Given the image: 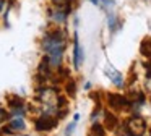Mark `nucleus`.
<instances>
[{
	"label": "nucleus",
	"instance_id": "nucleus-1",
	"mask_svg": "<svg viewBox=\"0 0 151 136\" xmlns=\"http://www.w3.org/2000/svg\"><path fill=\"white\" fill-rule=\"evenodd\" d=\"M67 45V39H65V32L60 31V29H55L52 32H47L42 39V49L47 54V58H49L50 67H60L62 63V55L63 50H65Z\"/></svg>",
	"mask_w": 151,
	"mask_h": 136
},
{
	"label": "nucleus",
	"instance_id": "nucleus-2",
	"mask_svg": "<svg viewBox=\"0 0 151 136\" xmlns=\"http://www.w3.org/2000/svg\"><path fill=\"white\" fill-rule=\"evenodd\" d=\"M127 128V135H132V136H141L145 131H146V122H145L141 117L138 115H133L130 120L127 122L125 125Z\"/></svg>",
	"mask_w": 151,
	"mask_h": 136
},
{
	"label": "nucleus",
	"instance_id": "nucleus-3",
	"mask_svg": "<svg viewBox=\"0 0 151 136\" xmlns=\"http://www.w3.org/2000/svg\"><path fill=\"white\" fill-rule=\"evenodd\" d=\"M107 104L112 110H124L125 107L130 105V100L125 96H119V94H107Z\"/></svg>",
	"mask_w": 151,
	"mask_h": 136
},
{
	"label": "nucleus",
	"instance_id": "nucleus-4",
	"mask_svg": "<svg viewBox=\"0 0 151 136\" xmlns=\"http://www.w3.org/2000/svg\"><path fill=\"white\" fill-rule=\"evenodd\" d=\"M34 126H36L37 131H49V130H52L57 126V118H52L50 115H46V113H44L42 117H39V118L34 122Z\"/></svg>",
	"mask_w": 151,
	"mask_h": 136
},
{
	"label": "nucleus",
	"instance_id": "nucleus-5",
	"mask_svg": "<svg viewBox=\"0 0 151 136\" xmlns=\"http://www.w3.org/2000/svg\"><path fill=\"white\" fill-rule=\"evenodd\" d=\"M81 62H83V50H81V45H80V37H78V32H73V65L75 68L78 70L81 67Z\"/></svg>",
	"mask_w": 151,
	"mask_h": 136
},
{
	"label": "nucleus",
	"instance_id": "nucleus-6",
	"mask_svg": "<svg viewBox=\"0 0 151 136\" xmlns=\"http://www.w3.org/2000/svg\"><path fill=\"white\" fill-rule=\"evenodd\" d=\"M106 73H107V76L111 78V81H112V83H114L117 87H124V78H122V73H119L115 68H111V67H107Z\"/></svg>",
	"mask_w": 151,
	"mask_h": 136
},
{
	"label": "nucleus",
	"instance_id": "nucleus-7",
	"mask_svg": "<svg viewBox=\"0 0 151 136\" xmlns=\"http://www.w3.org/2000/svg\"><path fill=\"white\" fill-rule=\"evenodd\" d=\"M104 125L107 130H117V125H119V120L114 113L111 112H106L104 113Z\"/></svg>",
	"mask_w": 151,
	"mask_h": 136
},
{
	"label": "nucleus",
	"instance_id": "nucleus-8",
	"mask_svg": "<svg viewBox=\"0 0 151 136\" xmlns=\"http://www.w3.org/2000/svg\"><path fill=\"white\" fill-rule=\"evenodd\" d=\"M8 126H10L13 131H23V130L26 128V125H24V120L21 118V117H15V118L12 120L10 123H8Z\"/></svg>",
	"mask_w": 151,
	"mask_h": 136
},
{
	"label": "nucleus",
	"instance_id": "nucleus-9",
	"mask_svg": "<svg viewBox=\"0 0 151 136\" xmlns=\"http://www.w3.org/2000/svg\"><path fill=\"white\" fill-rule=\"evenodd\" d=\"M140 52H141V55H143V57L151 58V39L150 37H146V39H143V41H141Z\"/></svg>",
	"mask_w": 151,
	"mask_h": 136
},
{
	"label": "nucleus",
	"instance_id": "nucleus-10",
	"mask_svg": "<svg viewBox=\"0 0 151 136\" xmlns=\"http://www.w3.org/2000/svg\"><path fill=\"white\" fill-rule=\"evenodd\" d=\"M104 135H106V126H104V123H99V122L93 123L91 131H89V136H104Z\"/></svg>",
	"mask_w": 151,
	"mask_h": 136
},
{
	"label": "nucleus",
	"instance_id": "nucleus-11",
	"mask_svg": "<svg viewBox=\"0 0 151 136\" xmlns=\"http://www.w3.org/2000/svg\"><path fill=\"white\" fill-rule=\"evenodd\" d=\"M107 19H109V29L114 32L115 29H117V16H115L114 13L109 11V13H107Z\"/></svg>",
	"mask_w": 151,
	"mask_h": 136
},
{
	"label": "nucleus",
	"instance_id": "nucleus-12",
	"mask_svg": "<svg viewBox=\"0 0 151 136\" xmlns=\"http://www.w3.org/2000/svg\"><path fill=\"white\" fill-rule=\"evenodd\" d=\"M67 94H68L70 97H73L75 96V92H76V84H75V81L73 79H68V83H67Z\"/></svg>",
	"mask_w": 151,
	"mask_h": 136
},
{
	"label": "nucleus",
	"instance_id": "nucleus-13",
	"mask_svg": "<svg viewBox=\"0 0 151 136\" xmlns=\"http://www.w3.org/2000/svg\"><path fill=\"white\" fill-rule=\"evenodd\" d=\"M8 104H10V107L13 109V107H23V99L21 97H10L8 99Z\"/></svg>",
	"mask_w": 151,
	"mask_h": 136
},
{
	"label": "nucleus",
	"instance_id": "nucleus-14",
	"mask_svg": "<svg viewBox=\"0 0 151 136\" xmlns=\"http://www.w3.org/2000/svg\"><path fill=\"white\" fill-rule=\"evenodd\" d=\"M10 113H12V115H15V117H21L24 113V109H23V107H13Z\"/></svg>",
	"mask_w": 151,
	"mask_h": 136
},
{
	"label": "nucleus",
	"instance_id": "nucleus-15",
	"mask_svg": "<svg viewBox=\"0 0 151 136\" xmlns=\"http://www.w3.org/2000/svg\"><path fill=\"white\" fill-rule=\"evenodd\" d=\"M75 126H76V123H75V122H73V123H70V125L67 126V130H65V135H67V136H70V135H72V131L75 130Z\"/></svg>",
	"mask_w": 151,
	"mask_h": 136
},
{
	"label": "nucleus",
	"instance_id": "nucleus-16",
	"mask_svg": "<svg viewBox=\"0 0 151 136\" xmlns=\"http://www.w3.org/2000/svg\"><path fill=\"white\" fill-rule=\"evenodd\" d=\"M99 3L104 6H114L115 5V0H99Z\"/></svg>",
	"mask_w": 151,
	"mask_h": 136
},
{
	"label": "nucleus",
	"instance_id": "nucleus-17",
	"mask_svg": "<svg viewBox=\"0 0 151 136\" xmlns=\"http://www.w3.org/2000/svg\"><path fill=\"white\" fill-rule=\"evenodd\" d=\"M146 87L151 91V76H148V83H146Z\"/></svg>",
	"mask_w": 151,
	"mask_h": 136
},
{
	"label": "nucleus",
	"instance_id": "nucleus-18",
	"mask_svg": "<svg viewBox=\"0 0 151 136\" xmlns=\"http://www.w3.org/2000/svg\"><path fill=\"white\" fill-rule=\"evenodd\" d=\"M4 5H5V0H0V11L4 10Z\"/></svg>",
	"mask_w": 151,
	"mask_h": 136
},
{
	"label": "nucleus",
	"instance_id": "nucleus-19",
	"mask_svg": "<svg viewBox=\"0 0 151 136\" xmlns=\"http://www.w3.org/2000/svg\"><path fill=\"white\" fill-rule=\"evenodd\" d=\"M91 3H94V5H99V0H89Z\"/></svg>",
	"mask_w": 151,
	"mask_h": 136
}]
</instances>
